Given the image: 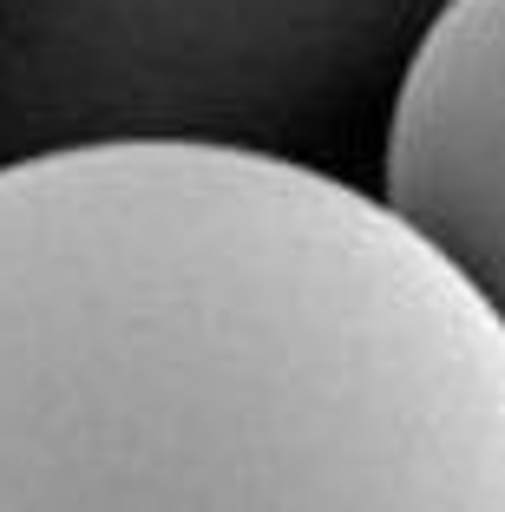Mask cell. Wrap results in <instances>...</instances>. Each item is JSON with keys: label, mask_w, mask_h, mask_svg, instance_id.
Masks as SVG:
<instances>
[{"label": "cell", "mask_w": 505, "mask_h": 512, "mask_svg": "<svg viewBox=\"0 0 505 512\" xmlns=\"http://www.w3.org/2000/svg\"><path fill=\"white\" fill-rule=\"evenodd\" d=\"M0 512H505V329L296 158L33 151L0 165Z\"/></svg>", "instance_id": "6da1fadb"}, {"label": "cell", "mask_w": 505, "mask_h": 512, "mask_svg": "<svg viewBox=\"0 0 505 512\" xmlns=\"http://www.w3.org/2000/svg\"><path fill=\"white\" fill-rule=\"evenodd\" d=\"M387 211L505 329V0H446L387 119Z\"/></svg>", "instance_id": "7a4b0ae2"}]
</instances>
